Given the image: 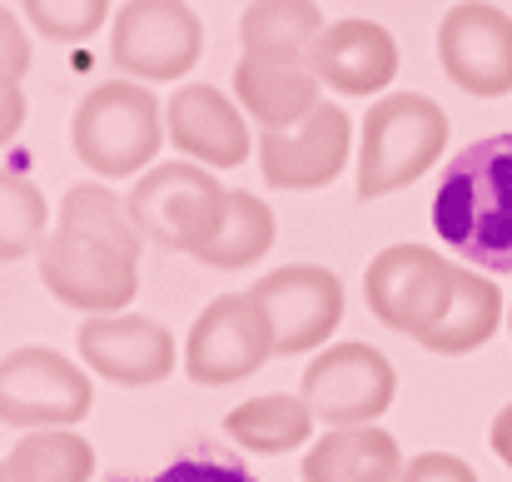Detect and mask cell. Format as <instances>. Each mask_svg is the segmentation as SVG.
I'll use <instances>...</instances> for the list:
<instances>
[{
  "label": "cell",
  "mask_w": 512,
  "mask_h": 482,
  "mask_svg": "<svg viewBox=\"0 0 512 482\" xmlns=\"http://www.w3.org/2000/svg\"><path fill=\"white\" fill-rule=\"evenodd\" d=\"M324 35V15L314 0H254L239 20L244 55H309Z\"/></svg>",
  "instance_id": "cell-22"
},
{
  "label": "cell",
  "mask_w": 512,
  "mask_h": 482,
  "mask_svg": "<svg viewBox=\"0 0 512 482\" xmlns=\"http://www.w3.org/2000/svg\"><path fill=\"white\" fill-rule=\"evenodd\" d=\"M90 378L55 348H15L0 358V423L5 428H75L90 418Z\"/></svg>",
  "instance_id": "cell-7"
},
{
  "label": "cell",
  "mask_w": 512,
  "mask_h": 482,
  "mask_svg": "<svg viewBox=\"0 0 512 482\" xmlns=\"http://www.w3.org/2000/svg\"><path fill=\"white\" fill-rule=\"evenodd\" d=\"M453 284H458V264H448L443 254L423 244H393L363 269V299L378 314V323L418 343L448 314Z\"/></svg>",
  "instance_id": "cell-6"
},
{
  "label": "cell",
  "mask_w": 512,
  "mask_h": 482,
  "mask_svg": "<svg viewBox=\"0 0 512 482\" xmlns=\"http://www.w3.org/2000/svg\"><path fill=\"white\" fill-rule=\"evenodd\" d=\"M90 473L95 448L70 428H35L0 458V482H85Z\"/></svg>",
  "instance_id": "cell-21"
},
{
  "label": "cell",
  "mask_w": 512,
  "mask_h": 482,
  "mask_svg": "<svg viewBox=\"0 0 512 482\" xmlns=\"http://www.w3.org/2000/svg\"><path fill=\"white\" fill-rule=\"evenodd\" d=\"M174 150H184L194 164L209 169H234L249 160V125L239 115V105L229 95H219L214 85H184L170 95L165 110Z\"/></svg>",
  "instance_id": "cell-16"
},
{
  "label": "cell",
  "mask_w": 512,
  "mask_h": 482,
  "mask_svg": "<svg viewBox=\"0 0 512 482\" xmlns=\"http://www.w3.org/2000/svg\"><path fill=\"white\" fill-rule=\"evenodd\" d=\"M60 229H85V234H100V239H115L125 249L140 254L145 234L130 214V199H120L115 189L105 184H75L65 199H60Z\"/></svg>",
  "instance_id": "cell-24"
},
{
  "label": "cell",
  "mask_w": 512,
  "mask_h": 482,
  "mask_svg": "<svg viewBox=\"0 0 512 482\" xmlns=\"http://www.w3.org/2000/svg\"><path fill=\"white\" fill-rule=\"evenodd\" d=\"M199 50L204 30L184 0H125L110 30V55L125 80H179Z\"/></svg>",
  "instance_id": "cell-9"
},
{
  "label": "cell",
  "mask_w": 512,
  "mask_h": 482,
  "mask_svg": "<svg viewBox=\"0 0 512 482\" xmlns=\"http://www.w3.org/2000/svg\"><path fill=\"white\" fill-rule=\"evenodd\" d=\"M438 60L468 95H512V15L488 0H463L438 25Z\"/></svg>",
  "instance_id": "cell-12"
},
{
  "label": "cell",
  "mask_w": 512,
  "mask_h": 482,
  "mask_svg": "<svg viewBox=\"0 0 512 482\" xmlns=\"http://www.w3.org/2000/svg\"><path fill=\"white\" fill-rule=\"evenodd\" d=\"M433 229L473 269L512 274V130L453 155L433 194Z\"/></svg>",
  "instance_id": "cell-1"
},
{
  "label": "cell",
  "mask_w": 512,
  "mask_h": 482,
  "mask_svg": "<svg viewBox=\"0 0 512 482\" xmlns=\"http://www.w3.org/2000/svg\"><path fill=\"white\" fill-rule=\"evenodd\" d=\"M110 15V0H25V20L60 45H80L90 40Z\"/></svg>",
  "instance_id": "cell-26"
},
{
  "label": "cell",
  "mask_w": 512,
  "mask_h": 482,
  "mask_svg": "<svg viewBox=\"0 0 512 482\" xmlns=\"http://www.w3.org/2000/svg\"><path fill=\"white\" fill-rule=\"evenodd\" d=\"M40 284L80 314H120L130 309L135 289H140V254L85 234V229H60L40 244Z\"/></svg>",
  "instance_id": "cell-5"
},
{
  "label": "cell",
  "mask_w": 512,
  "mask_h": 482,
  "mask_svg": "<svg viewBox=\"0 0 512 482\" xmlns=\"http://www.w3.org/2000/svg\"><path fill=\"white\" fill-rule=\"evenodd\" d=\"M75 155L100 179L140 174L160 155L165 140V105L140 80H105L75 105L70 125Z\"/></svg>",
  "instance_id": "cell-2"
},
{
  "label": "cell",
  "mask_w": 512,
  "mask_h": 482,
  "mask_svg": "<svg viewBox=\"0 0 512 482\" xmlns=\"http://www.w3.org/2000/svg\"><path fill=\"white\" fill-rule=\"evenodd\" d=\"M249 294L259 299L264 319L274 328V353H284V358L329 343V333L343 319L339 274H329L319 264H284V269L264 274Z\"/></svg>",
  "instance_id": "cell-11"
},
{
  "label": "cell",
  "mask_w": 512,
  "mask_h": 482,
  "mask_svg": "<svg viewBox=\"0 0 512 482\" xmlns=\"http://www.w3.org/2000/svg\"><path fill=\"white\" fill-rule=\"evenodd\" d=\"M20 125H25V95H20V85H10V90H0V150L20 135Z\"/></svg>",
  "instance_id": "cell-30"
},
{
  "label": "cell",
  "mask_w": 512,
  "mask_h": 482,
  "mask_svg": "<svg viewBox=\"0 0 512 482\" xmlns=\"http://www.w3.org/2000/svg\"><path fill=\"white\" fill-rule=\"evenodd\" d=\"M130 482H259V478H249V468L234 463V458L184 453V458H174L165 473H155V478H130Z\"/></svg>",
  "instance_id": "cell-27"
},
{
  "label": "cell",
  "mask_w": 512,
  "mask_h": 482,
  "mask_svg": "<svg viewBox=\"0 0 512 482\" xmlns=\"http://www.w3.org/2000/svg\"><path fill=\"white\" fill-rule=\"evenodd\" d=\"M488 438H493V453H498V458L512 468V403L498 413V418H493V433H488Z\"/></svg>",
  "instance_id": "cell-31"
},
{
  "label": "cell",
  "mask_w": 512,
  "mask_h": 482,
  "mask_svg": "<svg viewBox=\"0 0 512 482\" xmlns=\"http://www.w3.org/2000/svg\"><path fill=\"white\" fill-rule=\"evenodd\" d=\"M269 244H274V209L249 189H229L224 224L194 259L209 264V269H249L254 259L269 254Z\"/></svg>",
  "instance_id": "cell-23"
},
{
  "label": "cell",
  "mask_w": 512,
  "mask_h": 482,
  "mask_svg": "<svg viewBox=\"0 0 512 482\" xmlns=\"http://www.w3.org/2000/svg\"><path fill=\"white\" fill-rule=\"evenodd\" d=\"M348 115L339 105H319L309 120L289 130H264L259 135V169L274 189H324L339 179L348 164Z\"/></svg>",
  "instance_id": "cell-14"
},
{
  "label": "cell",
  "mask_w": 512,
  "mask_h": 482,
  "mask_svg": "<svg viewBox=\"0 0 512 482\" xmlns=\"http://www.w3.org/2000/svg\"><path fill=\"white\" fill-rule=\"evenodd\" d=\"M508 328H512V309H508Z\"/></svg>",
  "instance_id": "cell-32"
},
{
  "label": "cell",
  "mask_w": 512,
  "mask_h": 482,
  "mask_svg": "<svg viewBox=\"0 0 512 482\" xmlns=\"http://www.w3.org/2000/svg\"><path fill=\"white\" fill-rule=\"evenodd\" d=\"M314 75L334 95H378L398 75V45L378 20H334L314 45Z\"/></svg>",
  "instance_id": "cell-17"
},
{
  "label": "cell",
  "mask_w": 512,
  "mask_h": 482,
  "mask_svg": "<svg viewBox=\"0 0 512 482\" xmlns=\"http://www.w3.org/2000/svg\"><path fill=\"white\" fill-rule=\"evenodd\" d=\"M319 90L324 80L314 75L309 55H239L234 65V95L264 130H289L309 120L324 105Z\"/></svg>",
  "instance_id": "cell-15"
},
{
  "label": "cell",
  "mask_w": 512,
  "mask_h": 482,
  "mask_svg": "<svg viewBox=\"0 0 512 482\" xmlns=\"http://www.w3.org/2000/svg\"><path fill=\"white\" fill-rule=\"evenodd\" d=\"M45 224H50L45 194L25 174L0 169V264L35 254L45 244Z\"/></svg>",
  "instance_id": "cell-25"
},
{
  "label": "cell",
  "mask_w": 512,
  "mask_h": 482,
  "mask_svg": "<svg viewBox=\"0 0 512 482\" xmlns=\"http://www.w3.org/2000/svg\"><path fill=\"white\" fill-rule=\"evenodd\" d=\"M403 453L393 433L358 423V428H329L304 453V482H398Z\"/></svg>",
  "instance_id": "cell-18"
},
{
  "label": "cell",
  "mask_w": 512,
  "mask_h": 482,
  "mask_svg": "<svg viewBox=\"0 0 512 482\" xmlns=\"http://www.w3.org/2000/svg\"><path fill=\"white\" fill-rule=\"evenodd\" d=\"M393 363L368 348V343H329L309 368H304V403L319 423L329 428H358L388 413L393 403Z\"/></svg>",
  "instance_id": "cell-10"
},
{
  "label": "cell",
  "mask_w": 512,
  "mask_h": 482,
  "mask_svg": "<svg viewBox=\"0 0 512 482\" xmlns=\"http://www.w3.org/2000/svg\"><path fill=\"white\" fill-rule=\"evenodd\" d=\"M398 482H478V473L453 453H418V458L403 463Z\"/></svg>",
  "instance_id": "cell-29"
},
{
  "label": "cell",
  "mask_w": 512,
  "mask_h": 482,
  "mask_svg": "<svg viewBox=\"0 0 512 482\" xmlns=\"http://www.w3.org/2000/svg\"><path fill=\"white\" fill-rule=\"evenodd\" d=\"M25 70H30V35L20 30L10 10H0V90L20 85Z\"/></svg>",
  "instance_id": "cell-28"
},
{
  "label": "cell",
  "mask_w": 512,
  "mask_h": 482,
  "mask_svg": "<svg viewBox=\"0 0 512 482\" xmlns=\"http://www.w3.org/2000/svg\"><path fill=\"white\" fill-rule=\"evenodd\" d=\"M314 413L304 398H289V393H264V398H249L239 403L229 418H224V433L249 448V453H289V448H304L309 433H314Z\"/></svg>",
  "instance_id": "cell-20"
},
{
  "label": "cell",
  "mask_w": 512,
  "mask_h": 482,
  "mask_svg": "<svg viewBox=\"0 0 512 482\" xmlns=\"http://www.w3.org/2000/svg\"><path fill=\"white\" fill-rule=\"evenodd\" d=\"M503 323V294L488 274L478 269H458V284H453V304L448 314L438 319V328L423 338V348L433 353H473L483 348Z\"/></svg>",
  "instance_id": "cell-19"
},
{
  "label": "cell",
  "mask_w": 512,
  "mask_h": 482,
  "mask_svg": "<svg viewBox=\"0 0 512 482\" xmlns=\"http://www.w3.org/2000/svg\"><path fill=\"white\" fill-rule=\"evenodd\" d=\"M269 358H274V328H269V319H264V309H259L254 294H224V299H214L194 319L189 343H184V368L204 388L239 383V378L259 373Z\"/></svg>",
  "instance_id": "cell-8"
},
{
  "label": "cell",
  "mask_w": 512,
  "mask_h": 482,
  "mask_svg": "<svg viewBox=\"0 0 512 482\" xmlns=\"http://www.w3.org/2000/svg\"><path fill=\"white\" fill-rule=\"evenodd\" d=\"M75 348L90 373L120 383V388H150L170 378L174 338L165 323L145 314H90L75 333Z\"/></svg>",
  "instance_id": "cell-13"
},
{
  "label": "cell",
  "mask_w": 512,
  "mask_h": 482,
  "mask_svg": "<svg viewBox=\"0 0 512 482\" xmlns=\"http://www.w3.org/2000/svg\"><path fill=\"white\" fill-rule=\"evenodd\" d=\"M224 209H229V189L209 174V164L194 160L155 164L130 189V214L140 234L179 254H199L219 234Z\"/></svg>",
  "instance_id": "cell-4"
},
{
  "label": "cell",
  "mask_w": 512,
  "mask_h": 482,
  "mask_svg": "<svg viewBox=\"0 0 512 482\" xmlns=\"http://www.w3.org/2000/svg\"><path fill=\"white\" fill-rule=\"evenodd\" d=\"M448 150V115L428 95H383L363 115L358 145V199H383L423 179Z\"/></svg>",
  "instance_id": "cell-3"
}]
</instances>
